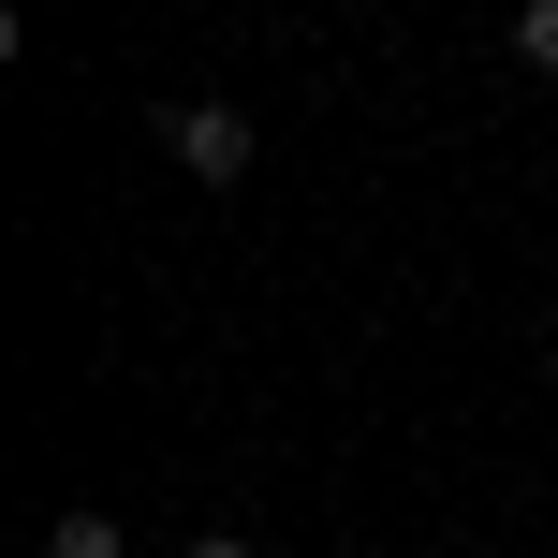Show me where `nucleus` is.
<instances>
[{
    "mask_svg": "<svg viewBox=\"0 0 558 558\" xmlns=\"http://www.w3.org/2000/svg\"><path fill=\"white\" fill-rule=\"evenodd\" d=\"M162 147L206 192H235V177H251V104H221V88H206V104H162Z\"/></svg>",
    "mask_w": 558,
    "mask_h": 558,
    "instance_id": "1",
    "label": "nucleus"
},
{
    "mask_svg": "<svg viewBox=\"0 0 558 558\" xmlns=\"http://www.w3.org/2000/svg\"><path fill=\"white\" fill-rule=\"evenodd\" d=\"M45 558H118V514H88V500H74V514L45 530Z\"/></svg>",
    "mask_w": 558,
    "mask_h": 558,
    "instance_id": "2",
    "label": "nucleus"
},
{
    "mask_svg": "<svg viewBox=\"0 0 558 558\" xmlns=\"http://www.w3.org/2000/svg\"><path fill=\"white\" fill-rule=\"evenodd\" d=\"M514 59H530V74H558V0H514Z\"/></svg>",
    "mask_w": 558,
    "mask_h": 558,
    "instance_id": "3",
    "label": "nucleus"
},
{
    "mask_svg": "<svg viewBox=\"0 0 558 558\" xmlns=\"http://www.w3.org/2000/svg\"><path fill=\"white\" fill-rule=\"evenodd\" d=\"M192 558H265V544H235V530H206V544H192Z\"/></svg>",
    "mask_w": 558,
    "mask_h": 558,
    "instance_id": "4",
    "label": "nucleus"
}]
</instances>
